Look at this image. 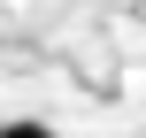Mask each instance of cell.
<instances>
[{
    "label": "cell",
    "mask_w": 146,
    "mask_h": 138,
    "mask_svg": "<svg viewBox=\"0 0 146 138\" xmlns=\"http://www.w3.org/2000/svg\"><path fill=\"white\" fill-rule=\"evenodd\" d=\"M0 138H54L46 123H0Z\"/></svg>",
    "instance_id": "obj_1"
}]
</instances>
